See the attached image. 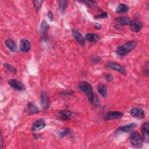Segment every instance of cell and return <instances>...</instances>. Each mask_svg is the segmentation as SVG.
I'll return each mask as SVG.
<instances>
[{"label": "cell", "instance_id": "6da1fadb", "mask_svg": "<svg viewBox=\"0 0 149 149\" xmlns=\"http://www.w3.org/2000/svg\"><path fill=\"white\" fill-rule=\"evenodd\" d=\"M137 45L136 41L131 40L127 41L124 44L119 46L116 49V53L120 56H123L132 51Z\"/></svg>", "mask_w": 149, "mask_h": 149}, {"label": "cell", "instance_id": "7a4b0ae2", "mask_svg": "<svg viewBox=\"0 0 149 149\" xmlns=\"http://www.w3.org/2000/svg\"><path fill=\"white\" fill-rule=\"evenodd\" d=\"M78 87L82 92H83L86 95L90 102H93L94 101V95L92 87L88 83L84 81H81L79 84Z\"/></svg>", "mask_w": 149, "mask_h": 149}, {"label": "cell", "instance_id": "3957f363", "mask_svg": "<svg viewBox=\"0 0 149 149\" xmlns=\"http://www.w3.org/2000/svg\"><path fill=\"white\" fill-rule=\"evenodd\" d=\"M129 140L132 144L136 148H141L143 146V137L137 132H133L130 134L129 136Z\"/></svg>", "mask_w": 149, "mask_h": 149}, {"label": "cell", "instance_id": "277c9868", "mask_svg": "<svg viewBox=\"0 0 149 149\" xmlns=\"http://www.w3.org/2000/svg\"><path fill=\"white\" fill-rule=\"evenodd\" d=\"M107 65V66L109 67L110 69H113L116 71H118L119 73H121L123 74H125L126 73L125 68L123 66H122L121 65H120L119 63H118L117 62H108Z\"/></svg>", "mask_w": 149, "mask_h": 149}, {"label": "cell", "instance_id": "5b68a950", "mask_svg": "<svg viewBox=\"0 0 149 149\" xmlns=\"http://www.w3.org/2000/svg\"><path fill=\"white\" fill-rule=\"evenodd\" d=\"M130 113L132 116L138 119H143L145 117L144 110L140 108H133L130 111Z\"/></svg>", "mask_w": 149, "mask_h": 149}, {"label": "cell", "instance_id": "8992f818", "mask_svg": "<svg viewBox=\"0 0 149 149\" xmlns=\"http://www.w3.org/2000/svg\"><path fill=\"white\" fill-rule=\"evenodd\" d=\"M149 123L148 121L144 123L141 126V133L143 134V141H144L146 143H148L149 141V133H148V130H149Z\"/></svg>", "mask_w": 149, "mask_h": 149}, {"label": "cell", "instance_id": "52a82bcc", "mask_svg": "<svg viewBox=\"0 0 149 149\" xmlns=\"http://www.w3.org/2000/svg\"><path fill=\"white\" fill-rule=\"evenodd\" d=\"M9 84L15 90L17 91L23 90L25 88L24 85L20 81L16 79H10L8 81Z\"/></svg>", "mask_w": 149, "mask_h": 149}, {"label": "cell", "instance_id": "ba28073f", "mask_svg": "<svg viewBox=\"0 0 149 149\" xmlns=\"http://www.w3.org/2000/svg\"><path fill=\"white\" fill-rule=\"evenodd\" d=\"M123 113L120 111H109L105 115V119L107 120H111L119 119L122 118Z\"/></svg>", "mask_w": 149, "mask_h": 149}, {"label": "cell", "instance_id": "9c48e42d", "mask_svg": "<svg viewBox=\"0 0 149 149\" xmlns=\"http://www.w3.org/2000/svg\"><path fill=\"white\" fill-rule=\"evenodd\" d=\"M41 102L44 109H48L50 105V101L47 93L45 91H42L41 94Z\"/></svg>", "mask_w": 149, "mask_h": 149}, {"label": "cell", "instance_id": "30bf717a", "mask_svg": "<svg viewBox=\"0 0 149 149\" xmlns=\"http://www.w3.org/2000/svg\"><path fill=\"white\" fill-rule=\"evenodd\" d=\"M130 29L132 31L134 32H138L143 27V24L141 22L137 20L134 19L130 22Z\"/></svg>", "mask_w": 149, "mask_h": 149}, {"label": "cell", "instance_id": "8fae6325", "mask_svg": "<svg viewBox=\"0 0 149 149\" xmlns=\"http://www.w3.org/2000/svg\"><path fill=\"white\" fill-rule=\"evenodd\" d=\"M72 113L70 111L67 110H63L57 113V116L59 119L62 120H69L72 117Z\"/></svg>", "mask_w": 149, "mask_h": 149}, {"label": "cell", "instance_id": "7c38bea8", "mask_svg": "<svg viewBox=\"0 0 149 149\" xmlns=\"http://www.w3.org/2000/svg\"><path fill=\"white\" fill-rule=\"evenodd\" d=\"M45 126V122L43 119H39L37 120L33 125L32 131H38L43 129Z\"/></svg>", "mask_w": 149, "mask_h": 149}, {"label": "cell", "instance_id": "4fadbf2b", "mask_svg": "<svg viewBox=\"0 0 149 149\" xmlns=\"http://www.w3.org/2000/svg\"><path fill=\"white\" fill-rule=\"evenodd\" d=\"M72 32L73 37L77 40V41L81 45H84V44H85L84 38L81 34V33H80V32H79L77 30H76L75 29H72Z\"/></svg>", "mask_w": 149, "mask_h": 149}, {"label": "cell", "instance_id": "5bb4252c", "mask_svg": "<svg viewBox=\"0 0 149 149\" xmlns=\"http://www.w3.org/2000/svg\"><path fill=\"white\" fill-rule=\"evenodd\" d=\"M5 44L6 47L12 52H16L17 51V45L15 41L8 38L5 41Z\"/></svg>", "mask_w": 149, "mask_h": 149}, {"label": "cell", "instance_id": "9a60e30c", "mask_svg": "<svg viewBox=\"0 0 149 149\" xmlns=\"http://www.w3.org/2000/svg\"><path fill=\"white\" fill-rule=\"evenodd\" d=\"M137 124L136 123H131L130 124H127L122 126H120L118 128V130L123 132H129L132 131L135 127H136Z\"/></svg>", "mask_w": 149, "mask_h": 149}, {"label": "cell", "instance_id": "2e32d148", "mask_svg": "<svg viewBox=\"0 0 149 149\" xmlns=\"http://www.w3.org/2000/svg\"><path fill=\"white\" fill-rule=\"evenodd\" d=\"M30 49V42L26 40L22 39L20 42V49L22 52H27Z\"/></svg>", "mask_w": 149, "mask_h": 149}, {"label": "cell", "instance_id": "e0dca14e", "mask_svg": "<svg viewBox=\"0 0 149 149\" xmlns=\"http://www.w3.org/2000/svg\"><path fill=\"white\" fill-rule=\"evenodd\" d=\"M48 29H49V25L47 23V22H45V20L42 21L41 23L40 30V32L44 38H45L47 37Z\"/></svg>", "mask_w": 149, "mask_h": 149}, {"label": "cell", "instance_id": "ac0fdd59", "mask_svg": "<svg viewBox=\"0 0 149 149\" xmlns=\"http://www.w3.org/2000/svg\"><path fill=\"white\" fill-rule=\"evenodd\" d=\"M27 112L30 115H34L39 112L38 108L33 103L29 102L27 107Z\"/></svg>", "mask_w": 149, "mask_h": 149}, {"label": "cell", "instance_id": "d6986e66", "mask_svg": "<svg viewBox=\"0 0 149 149\" xmlns=\"http://www.w3.org/2000/svg\"><path fill=\"white\" fill-rule=\"evenodd\" d=\"M86 39L91 42H95L100 39L99 36H98L96 34L93 33H88L85 36Z\"/></svg>", "mask_w": 149, "mask_h": 149}, {"label": "cell", "instance_id": "ffe728a7", "mask_svg": "<svg viewBox=\"0 0 149 149\" xmlns=\"http://www.w3.org/2000/svg\"><path fill=\"white\" fill-rule=\"evenodd\" d=\"M116 21L120 24L122 25H130L131 20L129 18L125 16H120L116 18Z\"/></svg>", "mask_w": 149, "mask_h": 149}, {"label": "cell", "instance_id": "44dd1931", "mask_svg": "<svg viewBox=\"0 0 149 149\" xmlns=\"http://www.w3.org/2000/svg\"><path fill=\"white\" fill-rule=\"evenodd\" d=\"M71 132H72V130L69 128H63V129H61V130H59L57 134H58V136L59 137L63 138V137H65L66 135L70 133Z\"/></svg>", "mask_w": 149, "mask_h": 149}, {"label": "cell", "instance_id": "7402d4cb", "mask_svg": "<svg viewBox=\"0 0 149 149\" xmlns=\"http://www.w3.org/2000/svg\"><path fill=\"white\" fill-rule=\"evenodd\" d=\"M98 91L103 97H106L107 94V87L105 85L102 84H99L98 86Z\"/></svg>", "mask_w": 149, "mask_h": 149}, {"label": "cell", "instance_id": "603a6c76", "mask_svg": "<svg viewBox=\"0 0 149 149\" xmlns=\"http://www.w3.org/2000/svg\"><path fill=\"white\" fill-rule=\"evenodd\" d=\"M129 10V7L124 4V3H120L118 6L116 8V12L117 13H125V12H127Z\"/></svg>", "mask_w": 149, "mask_h": 149}, {"label": "cell", "instance_id": "cb8c5ba5", "mask_svg": "<svg viewBox=\"0 0 149 149\" xmlns=\"http://www.w3.org/2000/svg\"><path fill=\"white\" fill-rule=\"evenodd\" d=\"M67 1H60L59 2V8L62 13H63L67 6Z\"/></svg>", "mask_w": 149, "mask_h": 149}, {"label": "cell", "instance_id": "d4e9b609", "mask_svg": "<svg viewBox=\"0 0 149 149\" xmlns=\"http://www.w3.org/2000/svg\"><path fill=\"white\" fill-rule=\"evenodd\" d=\"M43 1H34L33 3H34V6L36 9V10H38L39 9L41 8V5Z\"/></svg>", "mask_w": 149, "mask_h": 149}, {"label": "cell", "instance_id": "484cf974", "mask_svg": "<svg viewBox=\"0 0 149 149\" xmlns=\"http://www.w3.org/2000/svg\"><path fill=\"white\" fill-rule=\"evenodd\" d=\"M4 67L9 72H12V73H15L16 72V69H15L13 67H12L10 65L4 64Z\"/></svg>", "mask_w": 149, "mask_h": 149}, {"label": "cell", "instance_id": "4316f807", "mask_svg": "<svg viewBox=\"0 0 149 149\" xmlns=\"http://www.w3.org/2000/svg\"><path fill=\"white\" fill-rule=\"evenodd\" d=\"M143 74L144 76H148V62H147L146 65H144V69L143 70Z\"/></svg>", "mask_w": 149, "mask_h": 149}, {"label": "cell", "instance_id": "83f0119b", "mask_svg": "<svg viewBox=\"0 0 149 149\" xmlns=\"http://www.w3.org/2000/svg\"><path fill=\"white\" fill-rule=\"evenodd\" d=\"M107 17H108V14L106 12H104V13H102L100 14L99 15L95 16V18L96 19H104V18H107Z\"/></svg>", "mask_w": 149, "mask_h": 149}, {"label": "cell", "instance_id": "f1b7e54d", "mask_svg": "<svg viewBox=\"0 0 149 149\" xmlns=\"http://www.w3.org/2000/svg\"><path fill=\"white\" fill-rule=\"evenodd\" d=\"M105 79H106L107 81H112V80H113V76H112L111 74H107L105 75Z\"/></svg>", "mask_w": 149, "mask_h": 149}, {"label": "cell", "instance_id": "f546056e", "mask_svg": "<svg viewBox=\"0 0 149 149\" xmlns=\"http://www.w3.org/2000/svg\"><path fill=\"white\" fill-rule=\"evenodd\" d=\"M91 61L93 62H98L101 61V58L100 57H98V56H96V57H93Z\"/></svg>", "mask_w": 149, "mask_h": 149}, {"label": "cell", "instance_id": "4dcf8cb0", "mask_svg": "<svg viewBox=\"0 0 149 149\" xmlns=\"http://www.w3.org/2000/svg\"><path fill=\"white\" fill-rule=\"evenodd\" d=\"M47 16H48V17L49 18V19H50L51 20H52V13L51 12H48V14H47Z\"/></svg>", "mask_w": 149, "mask_h": 149}, {"label": "cell", "instance_id": "1f68e13d", "mask_svg": "<svg viewBox=\"0 0 149 149\" xmlns=\"http://www.w3.org/2000/svg\"><path fill=\"white\" fill-rule=\"evenodd\" d=\"M101 25H100L99 24H98V23H96L95 24V28L96 29H100V28H101Z\"/></svg>", "mask_w": 149, "mask_h": 149}]
</instances>
